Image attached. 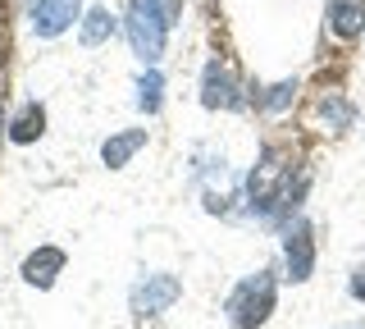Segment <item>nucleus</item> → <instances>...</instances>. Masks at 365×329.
I'll return each mask as SVG.
<instances>
[{
    "label": "nucleus",
    "mask_w": 365,
    "mask_h": 329,
    "mask_svg": "<svg viewBox=\"0 0 365 329\" xmlns=\"http://www.w3.org/2000/svg\"><path fill=\"white\" fill-rule=\"evenodd\" d=\"M128 41L133 51L142 55V64H155L160 51H165V32H169V19H165V0H128Z\"/></svg>",
    "instance_id": "f257e3e1"
},
{
    "label": "nucleus",
    "mask_w": 365,
    "mask_h": 329,
    "mask_svg": "<svg viewBox=\"0 0 365 329\" xmlns=\"http://www.w3.org/2000/svg\"><path fill=\"white\" fill-rule=\"evenodd\" d=\"M146 146V128H128V133H114V138H106V146H101V161H106L110 169H123L133 161L137 151Z\"/></svg>",
    "instance_id": "1a4fd4ad"
},
{
    "label": "nucleus",
    "mask_w": 365,
    "mask_h": 329,
    "mask_svg": "<svg viewBox=\"0 0 365 329\" xmlns=\"http://www.w3.org/2000/svg\"><path fill=\"white\" fill-rule=\"evenodd\" d=\"M283 183H288V169L279 165V156H274V151H265V156H260V165L251 169V183H247L251 211L274 215V211H279V201L288 197V192H283Z\"/></svg>",
    "instance_id": "7ed1b4c3"
},
{
    "label": "nucleus",
    "mask_w": 365,
    "mask_h": 329,
    "mask_svg": "<svg viewBox=\"0 0 365 329\" xmlns=\"http://www.w3.org/2000/svg\"><path fill=\"white\" fill-rule=\"evenodd\" d=\"M0 119H5V115H0Z\"/></svg>",
    "instance_id": "f3484780"
},
{
    "label": "nucleus",
    "mask_w": 365,
    "mask_h": 329,
    "mask_svg": "<svg viewBox=\"0 0 365 329\" xmlns=\"http://www.w3.org/2000/svg\"><path fill=\"white\" fill-rule=\"evenodd\" d=\"M329 19H334L338 37H356V32H365V0H334Z\"/></svg>",
    "instance_id": "9d476101"
},
{
    "label": "nucleus",
    "mask_w": 365,
    "mask_h": 329,
    "mask_svg": "<svg viewBox=\"0 0 365 329\" xmlns=\"http://www.w3.org/2000/svg\"><path fill=\"white\" fill-rule=\"evenodd\" d=\"M319 115L334 123V128H347V123L356 119V110H351L347 101H338V96H324V101H319Z\"/></svg>",
    "instance_id": "4468645a"
},
{
    "label": "nucleus",
    "mask_w": 365,
    "mask_h": 329,
    "mask_svg": "<svg viewBox=\"0 0 365 329\" xmlns=\"http://www.w3.org/2000/svg\"><path fill=\"white\" fill-rule=\"evenodd\" d=\"M351 298L365 302V270H356V275H351Z\"/></svg>",
    "instance_id": "dca6fc26"
},
{
    "label": "nucleus",
    "mask_w": 365,
    "mask_h": 329,
    "mask_svg": "<svg viewBox=\"0 0 365 329\" xmlns=\"http://www.w3.org/2000/svg\"><path fill=\"white\" fill-rule=\"evenodd\" d=\"M182 298V283L174 275H146L133 288V315H160L165 306H174Z\"/></svg>",
    "instance_id": "20e7f679"
},
{
    "label": "nucleus",
    "mask_w": 365,
    "mask_h": 329,
    "mask_svg": "<svg viewBox=\"0 0 365 329\" xmlns=\"http://www.w3.org/2000/svg\"><path fill=\"white\" fill-rule=\"evenodd\" d=\"M160 92H165V78H160L155 69H146V78L137 83V106H142L146 115H155V110H160Z\"/></svg>",
    "instance_id": "ddd939ff"
},
{
    "label": "nucleus",
    "mask_w": 365,
    "mask_h": 329,
    "mask_svg": "<svg viewBox=\"0 0 365 329\" xmlns=\"http://www.w3.org/2000/svg\"><path fill=\"white\" fill-rule=\"evenodd\" d=\"M274 311V275L269 270H256L251 279L237 283V293L228 298V320L237 329H260Z\"/></svg>",
    "instance_id": "f03ea898"
},
{
    "label": "nucleus",
    "mask_w": 365,
    "mask_h": 329,
    "mask_svg": "<svg viewBox=\"0 0 365 329\" xmlns=\"http://www.w3.org/2000/svg\"><path fill=\"white\" fill-rule=\"evenodd\" d=\"M201 106L205 110L237 106V83H233V74H228V64H220V60L205 64V74H201Z\"/></svg>",
    "instance_id": "0eeeda50"
},
{
    "label": "nucleus",
    "mask_w": 365,
    "mask_h": 329,
    "mask_svg": "<svg viewBox=\"0 0 365 329\" xmlns=\"http://www.w3.org/2000/svg\"><path fill=\"white\" fill-rule=\"evenodd\" d=\"M292 96H297V83H274V87H269V96L260 101V106H265V110H283Z\"/></svg>",
    "instance_id": "2eb2a0df"
},
{
    "label": "nucleus",
    "mask_w": 365,
    "mask_h": 329,
    "mask_svg": "<svg viewBox=\"0 0 365 329\" xmlns=\"http://www.w3.org/2000/svg\"><path fill=\"white\" fill-rule=\"evenodd\" d=\"M83 0H32L28 19H32V32L37 37H60V32L78 19Z\"/></svg>",
    "instance_id": "423d86ee"
},
{
    "label": "nucleus",
    "mask_w": 365,
    "mask_h": 329,
    "mask_svg": "<svg viewBox=\"0 0 365 329\" xmlns=\"http://www.w3.org/2000/svg\"><path fill=\"white\" fill-rule=\"evenodd\" d=\"M110 32H114L110 9H91L83 19V46H101V41H110Z\"/></svg>",
    "instance_id": "f8f14e48"
},
{
    "label": "nucleus",
    "mask_w": 365,
    "mask_h": 329,
    "mask_svg": "<svg viewBox=\"0 0 365 329\" xmlns=\"http://www.w3.org/2000/svg\"><path fill=\"white\" fill-rule=\"evenodd\" d=\"M41 133H46V110H41V106H28L14 123H9V142H19V146L37 142Z\"/></svg>",
    "instance_id": "9b49d317"
},
{
    "label": "nucleus",
    "mask_w": 365,
    "mask_h": 329,
    "mask_svg": "<svg viewBox=\"0 0 365 329\" xmlns=\"http://www.w3.org/2000/svg\"><path fill=\"white\" fill-rule=\"evenodd\" d=\"M283 260H288V279L292 283H306L315 270V238H311V224L297 220L288 238H283Z\"/></svg>",
    "instance_id": "39448f33"
},
{
    "label": "nucleus",
    "mask_w": 365,
    "mask_h": 329,
    "mask_svg": "<svg viewBox=\"0 0 365 329\" xmlns=\"http://www.w3.org/2000/svg\"><path fill=\"white\" fill-rule=\"evenodd\" d=\"M60 270H64V252H60V247H37V252L23 260V279H28L32 288H51Z\"/></svg>",
    "instance_id": "6e6552de"
}]
</instances>
